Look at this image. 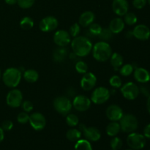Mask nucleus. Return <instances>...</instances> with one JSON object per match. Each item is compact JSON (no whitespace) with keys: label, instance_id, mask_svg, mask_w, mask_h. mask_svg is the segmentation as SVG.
Segmentation results:
<instances>
[{"label":"nucleus","instance_id":"f257e3e1","mask_svg":"<svg viewBox=\"0 0 150 150\" xmlns=\"http://www.w3.org/2000/svg\"><path fill=\"white\" fill-rule=\"evenodd\" d=\"M71 47L73 53L76 56L83 57L90 54L93 46L92 42L87 38L83 36H77L72 40Z\"/></svg>","mask_w":150,"mask_h":150},{"label":"nucleus","instance_id":"f03ea898","mask_svg":"<svg viewBox=\"0 0 150 150\" xmlns=\"http://www.w3.org/2000/svg\"><path fill=\"white\" fill-rule=\"evenodd\" d=\"M92 55L97 61L106 62L112 54V49L109 44L105 41H100L92 47Z\"/></svg>","mask_w":150,"mask_h":150},{"label":"nucleus","instance_id":"7ed1b4c3","mask_svg":"<svg viewBox=\"0 0 150 150\" xmlns=\"http://www.w3.org/2000/svg\"><path fill=\"white\" fill-rule=\"evenodd\" d=\"M21 77V71L16 67L7 68L1 75V79L4 85L10 88H16L18 86Z\"/></svg>","mask_w":150,"mask_h":150},{"label":"nucleus","instance_id":"20e7f679","mask_svg":"<svg viewBox=\"0 0 150 150\" xmlns=\"http://www.w3.org/2000/svg\"><path fill=\"white\" fill-rule=\"evenodd\" d=\"M120 125L121 130L124 133H130L137 130L139 127V122L136 116L131 114H124L120 120Z\"/></svg>","mask_w":150,"mask_h":150},{"label":"nucleus","instance_id":"39448f33","mask_svg":"<svg viewBox=\"0 0 150 150\" xmlns=\"http://www.w3.org/2000/svg\"><path fill=\"white\" fill-rule=\"evenodd\" d=\"M54 108L59 114L62 116H67L70 114L73 108V104L69 98L64 96H59L54 99L53 103Z\"/></svg>","mask_w":150,"mask_h":150},{"label":"nucleus","instance_id":"423d86ee","mask_svg":"<svg viewBox=\"0 0 150 150\" xmlns=\"http://www.w3.org/2000/svg\"><path fill=\"white\" fill-rule=\"evenodd\" d=\"M146 143V138L140 133H130L127 137V144L130 149L133 150L142 149Z\"/></svg>","mask_w":150,"mask_h":150},{"label":"nucleus","instance_id":"0eeeda50","mask_svg":"<svg viewBox=\"0 0 150 150\" xmlns=\"http://www.w3.org/2000/svg\"><path fill=\"white\" fill-rule=\"evenodd\" d=\"M111 92L107 88L99 86L96 88L91 95V101L97 105H101L108 100Z\"/></svg>","mask_w":150,"mask_h":150},{"label":"nucleus","instance_id":"6e6552de","mask_svg":"<svg viewBox=\"0 0 150 150\" xmlns=\"http://www.w3.org/2000/svg\"><path fill=\"white\" fill-rule=\"evenodd\" d=\"M121 92L125 99L133 100L139 95L140 89L139 86L133 82H127L122 86Z\"/></svg>","mask_w":150,"mask_h":150},{"label":"nucleus","instance_id":"1a4fd4ad","mask_svg":"<svg viewBox=\"0 0 150 150\" xmlns=\"http://www.w3.org/2000/svg\"><path fill=\"white\" fill-rule=\"evenodd\" d=\"M23 102V94L19 89H14L10 90L6 97V103L11 108H18L21 106Z\"/></svg>","mask_w":150,"mask_h":150},{"label":"nucleus","instance_id":"9d476101","mask_svg":"<svg viewBox=\"0 0 150 150\" xmlns=\"http://www.w3.org/2000/svg\"><path fill=\"white\" fill-rule=\"evenodd\" d=\"M79 130L89 142H98L101 138V133L97 127H86L85 125H79Z\"/></svg>","mask_w":150,"mask_h":150},{"label":"nucleus","instance_id":"9b49d317","mask_svg":"<svg viewBox=\"0 0 150 150\" xmlns=\"http://www.w3.org/2000/svg\"><path fill=\"white\" fill-rule=\"evenodd\" d=\"M29 122L31 127L37 131L43 130L46 125V119L43 114L39 112H35L29 115Z\"/></svg>","mask_w":150,"mask_h":150},{"label":"nucleus","instance_id":"f8f14e48","mask_svg":"<svg viewBox=\"0 0 150 150\" xmlns=\"http://www.w3.org/2000/svg\"><path fill=\"white\" fill-rule=\"evenodd\" d=\"M91 103H92V101L89 98L81 95L75 97L72 103L73 108L76 111H80V112H84L89 110L91 106Z\"/></svg>","mask_w":150,"mask_h":150},{"label":"nucleus","instance_id":"ddd939ff","mask_svg":"<svg viewBox=\"0 0 150 150\" xmlns=\"http://www.w3.org/2000/svg\"><path fill=\"white\" fill-rule=\"evenodd\" d=\"M59 22L54 16H47L42 18L39 23V27L42 32H49L58 27Z\"/></svg>","mask_w":150,"mask_h":150},{"label":"nucleus","instance_id":"4468645a","mask_svg":"<svg viewBox=\"0 0 150 150\" xmlns=\"http://www.w3.org/2000/svg\"><path fill=\"white\" fill-rule=\"evenodd\" d=\"M54 41L56 45L59 47H65L71 41V36L68 32L60 29L57 31L54 34Z\"/></svg>","mask_w":150,"mask_h":150},{"label":"nucleus","instance_id":"2eb2a0df","mask_svg":"<svg viewBox=\"0 0 150 150\" xmlns=\"http://www.w3.org/2000/svg\"><path fill=\"white\" fill-rule=\"evenodd\" d=\"M105 114H106L107 118L111 122H119L124 115L121 107L116 104L109 105L107 108Z\"/></svg>","mask_w":150,"mask_h":150},{"label":"nucleus","instance_id":"dca6fc26","mask_svg":"<svg viewBox=\"0 0 150 150\" xmlns=\"http://www.w3.org/2000/svg\"><path fill=\"white\" fill-rule=\"evenodd\" d=\"M81 86L84 91H90L95 88L97 83V77L92 73L83 74L81 80Z\"/></svg>","mask_w":150,"mask_h":150},{"label":"nucleus","instance_id":"f3484780","mask_svg":"<svg viewBox=\"0 0 150 150\" xmlns=\"http://www.w3.org/2000/svg\"><path fill=\"white\" fill-rule=\"evenodd\" d=\"M132 32L133 37L139 40H146L150 38V29L144 24L137 25Z\"/></svg>","mask_w":150,"mask_h":150},{"label":"nucleus","instance_id":"a211bd4d","mask_svg":"<svg viewBox=\"0 0 150 150\" xmlns=\"http://www.w3.org/2000/svg\"><path fill=\"white\" fill-rule=\"evenodd\" d=\"M128 2L127 0H114L112 9L114 13L118 16H124L128 12Z\"/></svg>","mask_w":150,"mask_h":150},{"label":"nucleus","instance_id":"6ab92c4d","mask_svg":"<svg viewBox=\"0 0 150 150\" xmlns=\"http://www.w3.org/2000/svg\"><path fill=\"white\" fill-rule=\"evenodd\" d=\"M134 79L142 83H147L150 81V73L147 70L143 67H136L133 71Z\"/></svg>","mask_w":150,"mask_h":150},{"label":"nucleus","instance_id":"aec40b11","mask_svg":"<svg viewBox=\"0 0 150 150\" xmlns=\"http://www.w3.org/2000/svg\"><path fill=\"white\" fill-rule=\"evenodd\" d=\"M95 19V16L92 11H85L79 17V23L83 27H88L94 23Z\"/></svg>","mask_w":150,"mask_h":150},{"label":"nucleus","instance_id":"412c9836","mask_svg":"<svg viewBox=\"0 0 150 150\" xmlns=\"http://www.w3.org/2000/svg\"><path fill=\"white\" fill-rule=\"evenodd\" d=\"M109 29L113 34H119L123 31L125 28L124 20L121 18H115L110 22Z\"/></svg>","mask_w":150,"mask_h":150},{"label":"nucleus","instance_id":"4be33fe9","mask_svg":"<svg viewBox=\"0 0 150 150\" xmlns=\"http://www.w3.org/2000/svg\"><path fill=\"white\" fill-rule=\"evenodd\" d=\"M109 59L111 66L114 67V70H120V67L123 65V62H124L123 57L119 53H112Z\"/></svg>","mask_w":150,"mask_h":150},{"label":"nucleus","instance_id":"5701e85b","mask_svg":"<svg viewBox=\"0 0 150 150\" xmlns=\"http://www.w3.org/2000/svg\"><path fill=\"white\" fill-rule=\"evenodd\" d=\"M121 130L120 123L118 122H111L105 128L107 135L111 137H114L119 134Z\"/></svg>","mask_w":150,"mask_h":150},{"label":"nucleus","instance_id":"b1692460","mask_svg":"<svg viewBox=\"0 0 150 150\" xmlns=\"http://www.w3.org/2000/svg\"><path fill=\"white\" fill-rule=\"evenodd\" d=\"M23 79L29 83H35L39 79V74L38 71L34 69H29L25 70L23 73Z\"/></svg>","mask_w":150,"mask_h":150},{"label":"nucleus","instance_id":"393cba45","mask_svg":"<svg viewBox=\"0 0 150 150\" xmlns=\"http://www.w3.org/2000/svg\"><path fill=\"white\" fill-rule=\"evenodd\" d=\"M81 132L79 129L76 128H71L68 130L66 133V138L67 140L70 141V142H77L79 139H81Z\"/></svg>","mask_w":150,"mask_h":150},{"label":"nucleus","instance_id":"a878e982","mask_svg":"<svg viewBox=\"0 0 150 150\" xmlns=\"http://www.w3.org/2000/svg\"><path fill=\"white\" fill-rule=\"evenodd\" d=\"M75 150H92L90 142L86 139H79L75 144Z\"/></svg>","mask_w":150,"mask_h":150},{"label":"nucleus","instance_id":"bb28decb","mask_svg":"<svg viewBox=\"0 0 150 150\" xmlns=\"http://www.w3.org/2000/svg\"><path fill=\"white\" fill-rule=\"evenodd\" d=\"M67 54V50L64 48V47H59L54 51V59L57 62H62L66 58Z\"/></svg>","mask_w":150,"mask_h":150},{"label":"nucleus","instance_id":"cd10ccee","mask_svg":"<svg viewBox=\"0 0 150 150\" xmlns=\"http://www.w3.org/2000/svg\"><path fill=\"white\" fill-rule=\"evenodd\" d=\"M20 26L22 29L29 30L34 26V21L32 18L29 16L23 17L20 21Z\"/></svg>","mask_w":150,"mask_h":150},{"label":"nucleus","instance_id":"c85d7f7f","mask_svg":"<svg viewBox=\"0 0 150 150\" xmlns=\"http://www.w3.org/2000/svg\"><path fill=\"white\" fill-rule=\"evenodd\" d=\"M134 69H136L133 66V64H126L122 66L120 68L119 71L120 73L123 76H129L133 73Z\"/></svg>","mask_w":150,"mask_h":150},{"label":"nucleus","instance_id":"c756f323","mask_svg":"<svg viewBox=\"0 0 150 150\" xmlns=\"http://www.w3.org/2000/svg\"><path fill=\"white\" fill-rule=\"evenodd\" d=\"M124 16V22L126 24L129 25V26H133L137 23L138 18L135 13H131V12H130V13L127 12Z\"/></svg>","mask_w":150,"mask_h":150},{"label":"nucleus","instance_id":"7c9ffc66","mask_svg":"<svg viewBox=\"0 0 150 150\" xmlns=\"http://www.w3.org/2000/svg\"><path fill=\"white\" fill-rule=\"evenodd\" d=\"M66 123L69 127H76L79 125V119L76 114H68L66 116Z\"/></svg>","mask_w":150,"mask_h":150},{"label":"nucleus","instance_id":"2f4dec72","mask_svg":"<svg viewBox=\"0 0 150 150\" xmlns=\"http://www.w3.org/2000/svg\"><path fill=\"white\" fill-rule=\"evenodd\" d=\"M113 35L114 34L111 32L109 28H105V29H102V31H101V32L100 33V35L98 36L102 40V41L107 42V41L110 40L112 38Z\"/></svg>","mask_w":150,"mask_h":150},{"label":"nucleus","instance_id":"473e14b6","mask_svg":"<svg viewBox=\"0 0 150 150\" xmlns=\"http://www.w3.org/2000/svg\"><path fill=\"white\" fill-rule=\"evenodd\" d=\"M109 83L113 88L118 89V88H120L122 86V79L120 76H117V75H114V76H111L110 78Z\"/></svg>","mask_w":150,"mask_h":150},{"label":"nucleus","instance_id":"72a5a7b5","mask_svg":"<svg viewBox=\"0 0 150 150\" xmlns=\"http://www.w3.org/2000/svg\"><path fill=\"white\" fill-rule=\"evenodd\" d=\"M75 68H76V71L80 74H85L86 73H87L88 65L85 62L79 61L76 64Z\"/></svg>","mask_w":150,"mask_h":150},{"label":"nucleus","instance_id":"f704fd0d","mask_svg":"<svg viewBox=\"0 0 150 150\" xmlns=\"http://www.w3.org/2000/svg\"><path fill=\"white\" fill-rule=\"evenodd\" d=\"M110 145H111V149L114 150H120L122 146L123 143L122 141L120 138L117 137V136H114L113 137V139L111 140L110 142Z\"/></svg>","mask_w":150,"mask_h":150},{"label":"nucleus","instance_id":"c9c22d12","mask_svg":"<svg viewBox=\"0 0 150 150\" xmlns=\"http://www.w3.org/2000/svg\"><path fill=\"white\" fill-rule=\"evenodd\" d=\"M102 29L103 28L101 27L100 25L97 23H92L89 26V32L94 36H98L101 32V31H102Z\"/></svg>","mask_w":150,"mask_h":150},{"label":"nucleus","instance_id":"e433bc0d","mask_svg":"<svg viewBox=\"0 0 150 150\" xmlns=\"http://www.w3.org/2000/svg\"><path fill=\"white\" fill-rule=\"evenodd\" d=\"M80 24L78 23H73V24L70 27V29H69V34H70V36L73 37V38H76V37L79 36V33H80Z\"/></svg>","mask_w":150,"mask_h":150},{"label":"nucleus","instance_id":"4c0bfd02","mask_svg":"<svg viewBox=\"0 0 150 150\" xmlns=\"http://www.w3.org/2000/svg\"><path fill=\"white\" fill-rule=\"evenodd\" d=\"M35 0H18L17 4L21 8L29 9L35 4Z\"/></svg>","mask_w":150,"mask_h":150},{"label":"nucleus","instance_id":"58836bf2","mask_svg":"<svg viewBox=\"0 0 150 150\" xmlns=\"http://www.w3.org/2000/svg\"><path fill=\"white\" fill-rule=\"evenodd\" d=\"M29 115L28 114V113L25 112V111L19 113L17 116V121L20 124H26L27 122H29Z\"/></svg>","mask_w":150,"mask_h":150},{"label":"nucleus","instance_id":"ea45409f","mask_svg":"<svg viewBox=\"0 0 150 150\" xmlns=\"http://www.w3.org/2000/svg\"><path fill=\"white\" fill-rule=\"evenodd\" d=\"M21 106L22 109L23 110V111H25V112L26 113L31 112L34 108L33 103L29 100L23 101L21 105Z\"/></svg>","mask_w":150,"mask_h":150},{"label":"nucleus","instance_id":"a19ab883","mask_svg":"<svg viewBox=\"0 0 150 150\" xmlns=\"http://www.w3.org/2000/svg\"><path fill=\"white\" fill-rule=\"evenodd\" d=\"M147 0H133V5L136 9H142L145 7L146 4Z\"/></svg>","mask_w":150,"mask_h":150},{"label":"nucleus","instance_id":"79ce46f5","mask_svg":"<svg viewBox=\"0 0 150 150\" xmlns=\"http://www.w3.org/2000/svg\"><path fill=\"white\" fill-rule=\"evenodd\" d=\"M13 122L10 120H5L1 124V128L5 131H10L13 129Z\"/></svg>","mask_w":150,"mask_h":150},{"label":"nucleus","instance_id":"37998d69","mask_svg":"<svg viewBox=\"0 0 150 150\" xmlns=\"http://www.w3.org/2000/svg\"><path fill=\"white\" fill-rule=\"evenodd\" d=\"M144 136L146 139H150V124L145 126L144 129Z\"/></svg>","mask_w":150,"mask_h":150},{"label":"nucleus","instance_id":"c03bdc74","mask_svg":"<svg viewBox=\"0 0 150 150\" xmlns=\"http://www.w3.org/2000/svg\"><path fill=\"white\" fill-rule=\"evenodd\" d=\"M4 130L0 127V143L4 140Z\"/></svg>","mask_w":150,"mask_h":150},{"label":"nucleus","instance_id":"a18cd8bd","mask_svg":"<svg viewBox=\"0 0 150 150\" xmlns=\"http://www.w3.org/2000/svg\"><path fill=\"white\" fill-rule=\"evenodd\" d=\"M4 1L6 2V4H9V5H14L17 3L18 0H4Z\"/></svg>","mask_w":150,"mask_h":150},{"label":"nucleus","instance_id":"49530a36","mask_svg":"<svg viewBox=\"0 0 150 150\" xmlns=\"http://www.w3.org/2000/svg\"><path fill=\"white\" fill-rule=\"evenodd\" d=\"M146 107H147V110L150 114V95L147 99V102H146Z\"/></svg>","mask_w":150,"mask_h":150},{"label":"nucleus","instance_id":"de8ad7c7","mask_svg":"<svg viewBox=\"0 0 150 150\" xmlns=\"http://www.w3.org/2000/svg\"><path fill=\"white\" fill-rule=\"evenodd\" d=\"M127 35H126V37H127L128 38H132V37H133V32H127Z\"/></svg>","mask_w":150,"mask_h":150},{"label":"nucleus","instance_id":"09e8293b","mask_svg":"<svg viewBox=\"0 0 150 150\" xmlns=\"http://www.w3.org/2000/svg\"><path fill=\"white\" fill-rule=\"evenodd\" d=\"M1 79V70H0V80Z\"/></svg>","mask_w":150,"mask_h":150},{"label":"nucleus","instance_id":"8fccbe9b","mask_svg":"<svg viewBox=\"0 0 150 150\" xmlns=\"http://www.w3.org/2000/svg\"><path fill=\"white\" fill-rule=\"evenodd\" d=\"M147 1H148V3L150 4V0H147Z\"/></svg>","mask_w":150,"mask_h":150},{"label":"nucleus","instance_id":"3c124183","mask_svg":"<svg viewBox=\"0 0 150 150\" xmlns=\"http://www.w3.org/2000/svg\"><path fill=\"white\" fill-rule=\"evenodd\" d=\"M125 150H133V149H125Z\"/></svg>","mask_w":150,"mask_h":150},{"label":"nucleus","instance_id":"603ef678","mask_svg":"<svg viewBox=\"0 0 150 150\" xmlns=\"http://www.w3.org/2000/svg\"><path fill=\"white\" fill-rule=\"evenodd\" d=\"M111 150H114V149H111Z\"/></svg>","mask_w":150,"mask_h":150},{"label":"nucleus","instance_id":"864d4df0","mask_svg":"<svg viewBox=\"0 0 150 150\" xmlns=\"http://www.w3.org/2000/svg\"><path fill=\"white\" fill-rule=\"evenodd\" d=\"M149 150H150V149H149Z\"/></svg>","mask_w":150,"mask_h":150}]
</instances>
